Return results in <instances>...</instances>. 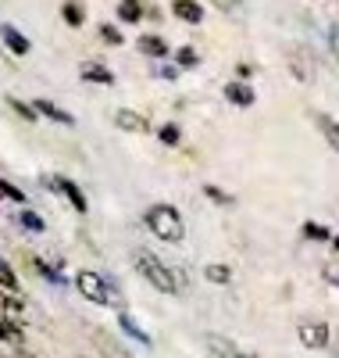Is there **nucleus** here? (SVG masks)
I'll list each match as a JSON object with an SVG mask.
<instances>
[{
  "instance_id": "nucleus-10",
  "label": "nucleus",
  "mask_w": 339,
  "mask_h": 358,
  "mask_svg": "<svg viewBox=\"0 0 339 358\" xmlns=\"http://www.w3.org/2000/svg\"><path fill=\"white\" fill-rule=\"evenodd\" d=\"M0 36H4V43H8V50H11V54H29V47H33V43H29V40L18 33L15 25H0Z\"/></svg>"
},
{
  "instance_id": "nucleus-5",
  "label": "nucleus",
  "mask_w": 339,
  "mask_h": 358,
  "mask_svg": "<svg viewBox=\"0 0 339 358\" xmlns=\"http://www.w3.org/2000/svg\"><path fill=\"white\" fill-rule=\"evenodd\" d=\"M47 183H50V190L65 194V197L72 201V208H75V212H86V197H82V190L72 183V179H65V176H50Z\"/></svg>"
},
{
  "instance_id": "nucleus-6",
  "label": "nucleus",
  "mask_w": 339,
  "mask_h": 358,
  "mask_svg": "<svg viewBox=\"0 0 339 358\" xmlns=\"http://www.w3.org/2000/svg\"><path fill=\"white\" fill-rule=\"evenodd\" d=\"M114 126H118V129H126V133H146V129H150V126H146V118H143L140 111H129V108L114 111Z\"/></svg>"
},
{
  "instance_id": "nucleus-18",
  "label": "nucleus",
  "mask_w": 339,
  "mask_h": 358,
  "mask_svg": "<svg viewBox=\"0 0 339 358\" xmlns=\"http://www.w3.org/2000/svg\"><path fill=\"white\" fill-rule=\"evenodd\" d=\"M61 15H65V22H68V25H82V18H86V15H82V4H79V0H68V4L61 8Z\"/></svg>"
},
{
  "instance_id": "nucleus-34",
  "label": "nucleus",
  "mask_w": 339,
  "mask_h": 358,
  "mask_svg": "<svg viewBox=\"0 0 339 358\" xmlns=\"http://www.w3.org/2000/svg\"><path fill=\"white\" fill-rule=\"evenodd\" d=\"M332 248H336V251H339V236H336V241H332Z\"/></svg>"
},
{
  "instance_id": "nucleus-21",
  "label": "nucleus",
  "mask_w": 339,
  "mask_h": 358,
  "mask_svg": "<svg viewBox=\"0 0 339 358\" xmlns=\"http://www.w3.org/2000/svg\"><path fill=\"white\" fill-rule=\"evenodd\" d=\"M121 330H126V334H129V337H136V341H140V344H150V337H146V334H143V330H140V326H136V322H133V319H129V315H121Z\"/></svg>"
},
{
  "instance_id": "nucleus-24",
  "label": "nucleus",
  "mask_w": 339,
  "mask_h": 358,
  "mask_svg": "<svg viewBox=\"0 0 339 358\" xmlns=\"http://www.w3.org/2000/svg\"><path fill=\"white\" fill-rule=\"evenodd\" d=\"M175 57H179V65H182V69H190V65H197V62H200V54H197L193 47H182Z\"/></svg>"
},
{
  "instance_id": "nucleus-31",
  "label": "nucleus",
  "mask_w": 339,
  "mask_h": 358,
  "mask_svg": "<svg viewBox=\"0 0 339 358\" xmlns=\"http://www.w3.org/2000/svg\"><path fill=\"white\" fill-rule=\"evenodd\" d=\"M236 76H239V83H246V79L254 76V69L250 65H236Z\"/></svg>"
},
{
  "instance_id": "nucleus-20",
  "label": "nucleus",
  "mask_w": 339,
  "mask_h": 358,
  "mask_svg": "<svg viewBox=\"0 0 339 358\" xmlns=\"http://www.w3.org/2000/svg\"><path fill=\"white\" fill-rule=\"evenodd\" d=\"M289 65H293V76H296L300 83H311V65H307V62H300L296 54H289Z\"/></svg>"
},
{
  "instance_id": "nucleus-32",
  "label": "nucleus",
  "mask_w": 339,
  "mask_h": 358,
  "mask_svg": "<svg viewBox=\"0 0 339 358\" xmlns=\"http://www.w3.org/2000/svg\"><path fill=\"white\" fill-rule=\"evenodd\" d=\"M175 76H179L175 65H165V69H161V79H175Z\"/></svg>"
},
{
  "instance_id": "nucleus-17",
  "label": "nucleus",
  "mask_w": 339,
  "mask_h": 358,
  "mask_svg": "<svg viewBox=\"0 0 339 358\" xmlns=\"http://www.w3.org/2000/svg\"><path fill=\"white\" fill-rule=\"evenodd\" d=\"M0 341L22 344V326H15V322H8V319H0Z\"/></svg>"
},
{
  "instance_id": "nucleus-28",
  "label": "nucleus",
  "mask_w": 339,
  "mask_h": 358,
  "mask_svg": "<svg viewBox=\"0 0 339 358\" xmlns=\"http://www.w3.org/2000/svg\"><path fill=\"white\" fill-rule=\"evenodd\" d=\"M204 194H207L211 201H218V204H232V197H229V194H222L218 187H204Z\"/></svg>"
},
{
  "instance_id": "nucleus-30",
  "label": "nucleus",
  "mask_w": 339,
  "mask_h": 358,
  "mask_svg": "<svg viewBox=\"0 0 339 358\" xmlns=\"http://www.w3.org/2000/svg\"><path fill=\"white\" fill-rule=\"evenodd\" d=\"M161 140L175 147V143H179V126H165V129H161Z\"/></svg>"
},
{
  "instance_id": "nucleus-2",
  "label": "nucleus",
  "mask_w": 339,
  "mask_h": 358,
  "mask_svg": "<svg viewBox=\"0 0 339 358\" xmlns=\"http://www.w3.org/2000/svg\"><path fill=\"white\" fill-rule=\"evenodd\" d=\"M136 268L143 273V280H146L150 287H158L161 294H179V290H182L179 276L172 273V268H168L158 255H150V251H136Z\"/></svg>"
},
{
  "instance_id": "nucleus-1",
  "label": "nucleus",
  "mask_w": 339,
  "mask_h": 358,
  "mask_svg": "<svg viewBox=\"0 0 339 358\" xmlns=\"http://www.w3.org/2000/svg\"><path fill=\"white\" fill-rule=\"evenodd\" d=\"M146 226H150V233L158 236V241H165V244H179L182 236H186L182 215L175 212L172 204H153V208H146Z\"/></svg>"
},
{
  "instance_id": "nucleus-11",
  "label": "nucleus",
  "mask_w": 339,
  "mask_h": 358,
  "mask_svg": "<svg viewBox=\"0 0 339 358\" xmlns=\"http://www.w3.org/2000/svg\"><path fill=\"white\" fill-rule=\"evenodd\" d=\"M0 319H8V322L22 326V319H25V305L18 301V297H0Z\"/></svg>"
},
{
  "instance_id": "nucleus-9",
  "label": "nucleus",
  "mask_w": 339,
  "mask_h": 358,
  "mask_svg": "<svg viewBox=\"0 0 339 358\" xmlns=\"http://www.w3.org/2000/svg\"><path fill=\"white\" fill-rule=\"evenodd\" d=\"M225 97H229L232 104H239V108H250V104L257 101L254 90L246 86V83H229V86H225Z\"/></svg>"
},
{
  "instance_id": "nucleus-23",
  "label": "nucleus",
  "mask_w": 339,
  "mask_h": 358,
  "mask_svg": "<svg viewBox=\"0 0 339 358\" xmlns=\"http://www.w3.org/2000/svg\"><path fill=\"white\" fill-rule=\"evenodd\" d=\"M303 236H311V241H329V229L318 226V222H303Z\"/></svg>"
},
{
  "instance_id": "nucleus-25",
  "label": "nucleus",
  "mask_w": 339,
  "mask_h": 358,
  "mask_svg": "<svg viewBox=\"0 0 339 358\" xmlns=\"http://www.w3.org/2000/svg\"><path fill=\"white\" fill-rule=\"evenodd\" d=\"M0 197H11V201H18V204L25 201V194H22L18 187H11V183H4V179H0Z\"/></svg>"
},
{
  "instance_id": "nucleus-13",
  "label": "nucleus",
  "mask_w": 339,
  "mask_h": 358,
  "mask_svg": "<svg viewBox=\"0 0 339 358\" xmlns=\"http://www.w3.org/2000/svg\"><path fill=\"white\" fill-rule=\"evenodd\" d=\"M36 111L47 115V118H54V122H61V126H72V122H75V118H72L65 108H57L54 101H36Z\"/></svg>"
},
{
  "instance_id": "nucleus-22",
  "label": "nucleus",
  "mask_w": 339,
  "mask_h": 358,
  "mask_svg": "<svg viewBox=\"0 0 339 358\" xmlns=\"http://www.w3.org/2000/svg\"><path fill=\"white\" fill-rule=\"evenodd\" d=\"M18 222H22L25 229H33V233H43V219H40L36 212H22V215H18Z\"/></svg>"
},
{
  "instance_id": "nucleus-3",
  "label": "nucleus",
  "mask_w": 339,
  "mask_h": 358,
  "mask_svg": "<svg viewBox=\"0 0 339 358\" xmlns=\"http://www.w3.org/2000/svg\"><path fill=\"white\" fill-rule=\"evenodd\" d=\"M75 287H79V294L86 297V301H93V305H114V294H111V287H107V280L100 276V273H75Z\"/></svg>"
},
{
  "instance_id": "nucleus-15",
  "label": "nucleus",
  "mask_w": 339,
  "mask_h": 358,
  "mask_svg": "<svg viewBox=\"0 0 339 358\" xmlns=\"http://www.w3.org/2000/svg\"><path fill=\"white\" fill-rule=\"evenodd\" d=\"M118 18L121 22H140L143 18V4H140V0H121V4H118Z\"/></svg>"
},
{
  "instance_id": "nucleus-26",
  "label": "nucleus",
  "mask_w": 339,
  "mask_h": 358,
  "mask_svg": "<svg viewBox=\"0 0 339 358\" xmlns=\"http://www.w3.org/2000/svg\"><path fill=\"white\" fill-rule=\"evenodd\" d=\"M100 40H107L111 47H118V43H121V33H118L114 25H100Z\"/></svg>"
},
{
  "instance_id": "nucleus-27",
  "label": "nucleus",
  "mask_w": 339,
  "mask_h": 358,
  "mask_svg": "<svg viewBox=\"0 0 339 358\" xmlns=\"http://www.w3.org/2000/svg\"><path fill=\"white\" fill-rule=\"evenodd\" d=\"M329 50H332V57L339 62V22L329 25Z\"/></svg>"
},
{
  "instance_id": "nucleus-4",
  "label": "nucleus",
  "mask_w": 339,
  "mask_h": 358,
  "mask_svg": "<svg viewBox=\"0 0 339 358\" xmlns=\"http://www.w3.org/2000/svg\"><path fill=\"white\" fill-rule=\"evenodd\" d=\"M296 334H300V344H303V348H311V351H318V348L329 344V326H325V322H315V319L300 322V326H296Z\"/></svg>"
},
{
  "instance_id": "nucleus-16",
  "label": "nucleus",
  "mask_w": 339,
  "mask_h": 358,
  "mask_svg": "<svg viewBox=\"0 0 339 358\" xmlns=\"http://www.w3.org/2000/svg\"><path fill=\"white\" fill-rule=\"evenodd\" d=\"M204 276H207L211 283H229V280H232V268H229V265H207Z\"/></svg>"
},
{
  "instance_id": "nucleus-12",
  "label": "nucleus",
  "mask_w": 339,
  "mask_h": 358,
  "mask_svg": "<svg viewBox=\"0 0 339 358\" xmlns=\"http://www.w3.org/2000/svg\"><path fill=\"white\" fill-rule=\"evenodd\" d=\"M207 348L218 355V358H254V355H243L236 344H229L225 337H207Z\"/></svg>"
},
{
  "instance_id": "nucleus-33",
  "label": "nucleus",
  "mask_w": 339,
  "mask_h": 358,
  "mask_svg": "<svg viewBox=\"0 0 339 358\" xmlns=\"http://www.w3.org/2000/svg\"><path fill=\"white\" fill-rule=\"evenodd\" d=\"M218 4H225V8H236V4H239V0H218Z\"/></svg>"
},
{
  "instance_id": "nucleus-8",
  "label": "nucleus",
  "mask_w": 339,
  "mask_h": 358,
  "mask_svg": "<svg viewBox=\"0 0 339 358\" xmlns=\"http://www.w3.org/2000/svg\"><path fill=\"white\" fill-rule=\"evenodd\" d=\"M172 11H175L182 22H190V25H200V22H204V8L197 4V0H175Z\"/></svg>"
},
{
  "instance_id": "nucleus-7",
  "label": "nucleus",
  "mask_w": 339,
  "mask_h": 358,
  "mask_svg": "<svg viewBox=\"0 0 339 358\" xmlns=\"http://www.w3.org/2000/svg\"><path fill=\"white\" fill-rule=\"evenodd\" d=\"M79 72H82L86 83H100V86H111V83H114V72H111L107 65H100V62H86Z\"/></svg>"
},
{
  "instance_id": "nucleus-29",
  "label": "nucleus",
  "mask_w": 339,
  "mask_h": 358,
  "mask_svg": "<svg viewBox=\"0 0 339 358\" xmlns=\"http://www.w3.org/2000/svg\"><path fill=\"white\" fill-rule=\"evenodd\" d=\"M11 108L22 115V118H29V122H33V118H36V108H29V104H22V101H11Z\"/></svg>"
},
{
  "instance_id": "nucleus-19",
  "label": "nucleus",
  "mask_w": 339,
  "mask_h": 358,
  "mask_svg": "<svg viewBox=\"0 0 339 358\" xmlns=\"http://www.w3.org/2000/svg\"><path fill=\"white\" fill-rule=\"evenodd\" d=\"M0 287H4V290H18V276H15V268L4 258H0Z\"/></svg>"
},
{
  "instance_id": "nucleus-14",
  "label": "nucleus",
  "mask_w": 339,
  "mask_h": 358,
  "mask_svg": "<svg viewBox=\"0 0 339 358\" xmlns=\"http://www.w3.org/2000/svg\"><path fill=\"white\" fill-rule=\"evenodd\" d=\"M140 50L150 54V57H165L168 54V43L161 36H140Z\"/></svg>"
}]
</instances>
